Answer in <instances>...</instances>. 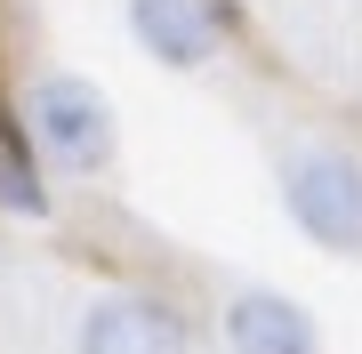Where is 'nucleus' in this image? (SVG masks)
<instances>
[{
  "instance_id": "obj_1",
  "label": "nucleus",
  "mask_w": 362,
  "mask_h": 354,
  "mask_svg": "<svg viewBox=\"0 0 362 354\" xmlns=\"http://www.w3.org/2000/svg\"><path fill=\"white\" fill-rule=\"evenodd\" d=\"M25 121H33V153H49L57 170L89 177V170H105V153H113V113H105V97L89 81H73V73L33 81Z\"/></svg>"
},
{
  "instance_id": "obj_3",
  "label": "nucleus",
  "mask_w": 362,
  "mask_h": 354,
  "mask_svg": "<svg viewBox=\"0 0 362 354\" xmlns=\"http://www.w3.org/2000/svg\"><path fill=\"white\" fill-rule=\"evenodd\" d=\"M129 33L161 65H209L226 49V0H129Z\"/></svg>"
},
{
  "instance_id": "obj_4",
  "label": "nucleus",
  "mask_w": 362,
  "mask_h": 354,
  "mask_svg": "<svg viewBox=\"0 0 362 354\" xmlns=\"http://www.w3.org/2000/svg\"><path fill=\"white\" fill-rule=\"evenodd\" d=\"M81 354H185V322L169 314L161 298H97L89 322H81Z\"/></svg>"
},
{
  "instance_id": "obj_5",
  "label": "nucleus",
  "mask_w": 362,
  "mask_h": 354,
  "mask_svg": "<svg viewBox=\"0 0 362 354\" xmlns=\"http://www.w3.org/2000/svg\"><path fill=\"white\" fill-rule=\"evenodd\" d=\"M226 346L233 354H314V322L274 290H250V298L226 306Z\"/></svg>"
},
{
  "instance_id": "obj_6",
  "label": "nucleus",
  "mask_w": 362,
  "mask_h": 354,
  "mask_svg": "<svg viewBox=\"0 0 362 354\" xmlns=\"http://www.w3.org/2000/svg\"><path fill=\"white\" fill-rule=\"evenodd\" d=\"M0 210H25V218H33V210H49V194H40V177H33L25 161L8 153V145H0Z\"/></svg>"
},
{
  "instance_id": "obj_2",
  "label": "nucleus",
  "mask_w": 362,
  "mask_h": 354,
  "mask_svg": "<svg viewBox=\"0 0 362 354\" xmlns=\"http://www.w3.org/2000/svg\"><path fill=\"white\" fill-rule=\"evenodd\" d=\"M290 218L330 249H362V161L346 153H298L290 161Z\"/></svg>"
}]
</instances>
